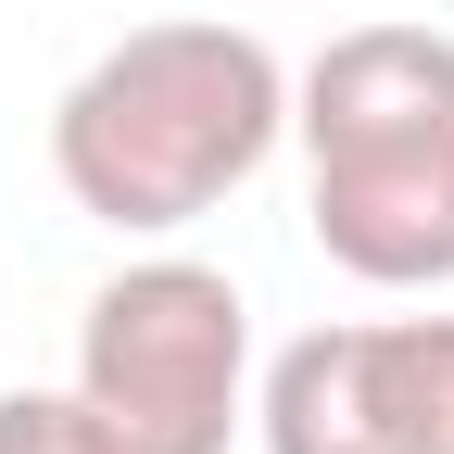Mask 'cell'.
<instances>
[{
	"label": "cell",
	"instance_id": "cell-1",
	"mask_svg": "<svg viewBox=\"0 0 454 454\" xmlns=\"http://www.w3.org/2000/svg\"><path fill=\"white\" fill-rule=\"evenodd\" d=\"M278 139H291V64L253 26H215V13L127 26L51 101V177L114 240H177Z\"/></svg>",
	"mask_w": 454,
	"mask_h": 454
},
{
	"label": "cell",
	"instance_id": "cell-2",
	"mask_svg": "<svg viewBox=\"0 0 454 454\" xmlns=\"http://www.w3.org/2000/svg\"><path fill=\"white\" fill-rule=\"evenodd\" d=\"M303 127V227L366 291H454V38L340 26L291 76Z\"/></svg>",
	"mask_w": 454,
	"mask_h": 454
},
{
	"label": "cell",
	"instance_id": "cell-3",
	"mask_svg": "<svg viewBox=\"0 0 454 454\" xmlns=\"http://www.w3.org/2000/svg\"><path fill=\"white\" fill-rule=\"evenodd\" d=\"M76 404L101 454H227L253 429V303L202 253H152L89 291Z\"/></svg>",
	"mask_w": 454,
	"mask_h": 454
},
{
	"label": "cell",
	"instance_id": "cell-4",
	"mask_svg": "<svg viewBox=\"0 0 454 454\" xmlns=\"http://www.w3.org/2000/svg\"><path fill=\"white\" fill-rule=\"evenodd\" d=\"M265 454H442L454 442V316L303 328L253 391Z\"/></svg>",
	"mask_w": 454,
	"mask_h": 454
},
{
	"label": "cell",
	"instance_id": "cell-5",
	"mask_svg": "<svg viewBox=\"0 0 454 454\" xmlns=\"http://www.w3.org/2000/svg\"><path fill=\"white\" fill-rule=\"evenodd\" d=\"M0 454H101L76 391H0Z\"/></svg>",
	"mask_w": 454,
	"mask_h": 454
},
{
	"label": "cell",
	"instance_id": "cell-6",
	"mask_svg": "<svg viewBox=\"0 0 454 454\" xmlns=\"http://www.w3.org/2000/svg\"><path fill=\"white\" fill-rule=\"evenodd\" d=\"M442 454H454V442H442Z\"/></svg>",
	"mask_w": 454,
	"mask_h": 454
}]
</instances>
